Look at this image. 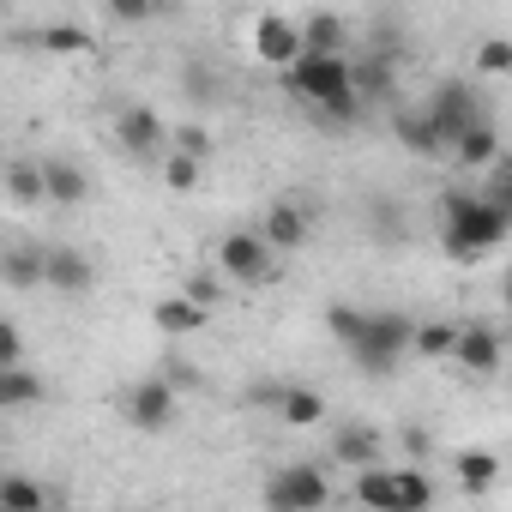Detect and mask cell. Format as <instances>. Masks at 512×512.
Listing matches in <instances>:
<instances>
[{"label":"cell","instance_id":"1","mask_svg":"<svg viewBox=\"0 0 512 512\" xmlns=\"http://www.w3.org/2000/svg\"><path fill=\"white\" fill-rule=\"evenodd\" d=\"M326 332L344 344V356H350L362 374L386 380V374H398V362L410 356L416 320H410V314H392V308H350V302H338V308H326Z\"/></svg>","mask_w":512,"mask_h":512},{"label":"cell","instance_id":"2","mask_svg":"<svg viewBox=\"0 0 512 512\" xmlns=\"http://www.w3.org/2000/svg\"><path fill=\"white\" fill-rule=\"evenodd\" d=\"M284 85H290V97H302L308 109H314V121H326V127H356L368 109L356 103V91H350V61L344 55H302L296 67H284Z\"/></svg>","mask_w":512,"mask_h":512},{"label":"cell","instance_id":"3","mask_svg":"<svg viewBox=\"0 0 512 512\" xmlns=\"http://www.w3.org/2000/svg\"><path fill=\"white\" fill-rule=\"evenodd\" d=\"M506 241V205H488L482 193H440V247L446 260L470 266Z\"/></svg>","mask_w":512,"mask_h":512},{"label":"cell","instance_id":"4","mask_svg":"<svg viewBox=\"0 0 512 512\" xmlns=\"http://www.w3.org/2000/svg\"><path fill=\"white\" fill-rule=\"evenodd\" d=\"M326 500H332V482L308 458L272 470V482H266V512H326Z\"/></svg>","mask_w":512,"mask_h":512},{"label":"cell","instance_id":"5","mask_svg":"<svg viewBox=\"0 0 512 512\" xmlns=\"http://www.w3.org/2000/svg\"><path fill=\"white\" fill-rule=\"evenodd\" d=\"M422 115H428V127L440 133V145H446V151H452L470 127H482V121H488V115H482L476 85H464V79H446V85L428 97V109H422Z\"/></svg>","mask_w":512,"mask_h":512},{"label":"cell","instance_id":"6","mask_svg":"<svg viewBox=\"0 0 512 512\" xmlns=\"http://www.w3.org/2000/svg\"><path fill=\"white\" fill-rule=\"evenodd\" d=\"M217 272L235 278V284H266L278 266H272V247L253 235V229H229V235L217 241Z\"/></svg>","mask_w":512,"mask_h":512},{"label":"cell","instance_id":"7","mask_svg":"<svg viewBox=\"0 0 512 512\" xmlns=\"http://www.w3.org/2000/svg\"><path fill=\"white\" fill-rule=\"evenodd\" d=\"M121 410H127V422H133L139 434H163V428L175 422V386H169V380H139V386H127Z\"/></svg>","mask_w":512,"mask_h":512},{"label":"cell","instance_id":"8","mask_svg":"<svg viewBox=\"0 0 512 512\" xmlns=\"http://www.w3.org/2000/svg\"><path fill=\"white\" fill-rule=\"evenodd\" d=\"M91 284H97V266L85 260L79 247L55 241L43 253V290H55V296H91Z\"/></svg>","mask_w":512,"mask_h":512},{"label":"cell","instance_id":"9","mask_svg":"<svg viewBox=\"0 0 512 512\" xmlns=\"http://www.w3.org/2000/svg\"><path fill=\"white\" fill-rule=\"evenodd\" d=\"M500 326H488V320H464L458 326V338H452V362L464 368V374H500Z\"/></svg>","mask_w":512,"mask_h":512},{"label":"cell","instance_id":"10","mask_svg":"<svg viewBox=\"0 0 512 512\" xmlns=\"http://www.w3.org/2000/svg\"><path fill=\"white\" fill-rule=\"evenodd\" d=\"M253 55H260L266 67H296V61H302V31H296V19H284V13L253 19Z\"/></svg>","mask_w":512,"mask_h":512},{"label":"cell","instance_id":"11","mask_svg":"<svg viewBox=\"0 0 512 512\" xmlns=\"http://www.w3.org/2000/svg\"><path fill=\"white\" fill-rule=\"evenodd\" d=\"M115 139H121L133 157H145V163L169 151V127H163V115H151V109H139V103L115 115Z\"/></svg>","mask_w":512,"mask_h":512},{"label":"cell","instance_id":"12","mask_svg":"<svg viewBox=\"0 0 512 512\" xmlns=\"http://www.w3.org/2000/svg\"><path fill=\"white\" fill-rule=\"evenodd\" d=\"M272 253H296V247H308V211L296 205V199H278L272 211H266V223L253 229Z\"/></svg>","mask_w":512,"mask_h":512},{"label":"cell","instance_id":"13","mask_svg":"<svg viewBox=\"0 0 512 512\" xmlns=\"http://www.w3.org/2000/svg\"><path fill=\"white\" fill-rule=\"evenodd\" d=\"M43 241H7L0 247V284L7 290H43Z\"/></svg>","mask_w":512,"mask_h":512},{"label":"cell","instance_id":"14","mask_svg":"<svg viewBox=\"0 0 512 512\" xmlns=\"http://www.w3.org/2000/svg\"><path fill=\"white\" fill-rule=\"evenodd\" d=\"M43 199L49 205H85L91 199V175L73 157H43Z\"/></svg>","mask_w":512,"mask_h":512},{"label":"cell","instance_id":"15","mask_svg":"<svg viewBox=\"0 0 512 512\" xmlns=\"http://www.w3.org/2000/svg\"><path fill=\"white\" fill-rule=\"evenodd\" d=\"M332 458L350 464V470H368V464H380V434L368 422H350V428L332 434Z\"/></svg>","mask_w":512,"mask_h":512},{"label":"cell","instance_id":"16","mask_svg":"<svg viewBox=\"0 0 512 512\" xmlns=\"http://www.w3.org/2000/svg\"><path fill=\"white\" fill-rule=\"evenodd\" d=\"M392 127H398V139H404V151H410V157H422V163L446 157V145H440V133L428 127V115H416V109H398V115H392Z\"/></svg>","mask_w":512,"mask_h":512},{"label":"cell","instance_id":"17","mask_svg":"<svg viewBox=\"0 0 512 512\" xmlns=\"http://www.w3.org/2000/svg\"><path fill=\"white\" fill-rule=\"evenodd\" d=\"M368 235L380 241V247H404V205L392 199V193H368Z\"/></svg>","mask_w":512,"mask_h":512},{"label":"cell","instance_id":"18","mask_svg":"<svg viewBox=\"0 0 512 512\" xmlns=\"http://www.w3.org/2000/svg\"><path fill=\"white\" fill-rule=\"evenodd\" d=\"M0 187H7L13 205H43V163L37 157H13L0 169Z\"/></svg>","mask_w":512,"mask_h":512},{"label":"cell","instance_id":"19","mask_svg":"<svg viewBox=\"0 0 512 512\" xmlns=\"http://www.w3.org/2000/svg\"><path fill=\"white\" fill-rule=\"evenodd\" d=\"M296 31H302V55H344V19L338 13L296 19Z\"/></svg>","mask_w":512,"mask_h":512},{"label":"cell","instance_id":"20","mask_svg":"<svg viewBox=\"0 0 512 512\" xmlns=\"http://www.w3.org/2000/svg\"><path fill=\"white\" fill-rule=\"evenodd\" d=\"M278 416H284L290 428H314V422H326V398H320L314 386H284V392H278Z\"/></svg>","mask_w":512,"mask_h":512},{"label":"cell","instance_id":"21","mask_svg":"<svg viewBox=\"0 0 512 512\" xmlns=\"http://www.w3.org/2000/svg\"><path fill=\"white\" fill-rule=\"evenodd\" d=\"M356 500H362L368 512H398L392 470H386V464H368V470H356Z\"/></svg>","mask_w":512,"mask_h":512},{"label":"cell","instance_id":"22","mask_svg":"<svg viewBox=\"0 0 512 512\" xmlns=\"http://www.w3.org/2000/svg\"><path fill=\"white\" fill-rule=\"evenodd\" d=\"M452 157L464 163V169H488L494 157H500V133H494V121H482V127H470L458 145H452Z\"/></svg>","mask_w":512,"mask_h":512},{"label":"cell","instance_id":"23","mask_svg":"<svg viewBox=\"0 0 512 512\" xmlns=\"http://www.w3.org/2000/svg\"><path fill=\"white\" fill-rule=\"evenodd\" d=\"M151 320H157V332H169V338H187V332H199V326H205L211 314H199L193 302L169 296V302H157V314H151Z\"/></svg>","mask_w":512,"mask_h":512},{"label":"cell","instance_id":"24","mask_svg":"<svg viewBox=\"0 0 512 512\" xmlns=\"http://www.w3.org/2000/svg\"><path fill=\"white\" fill-rule=\"evenodd\" d=\"M37 506H49L37 476H0V512H37Z\"/></svg>","mask_w":512,"mask_h":512},{"label":"cell","instance_id":"25","mask_svg":"<svg viewBox=\"0 0 512 512\" xmlns=\"http://www.w3.org/2000/svg\"><path fill=\"white\" fill-rule=\"evenodd\" d=\"M43 398V380L31 368H0V410H19V404H37Z\"/></svg>","mask_w":512,"mask_h":512},{"label":"cell","instance_id":"26","mask_svg":"<svg viewBox=\"0 0 512 512\" xmlns=\"http://www.w3.org/2000/svg\"><path fill=\"white\" fill-rule=\"evenodd\" d=\"M494 476H500V458H494V452H482V446H470V452H458V482H464L470 494H482V488H494Z\"/></svg>","mask_w":512,"mask_h":512},{"label":"cell","instance_id":"27","mask_svg":"<svg viewBox=\"0 0 512 512\" xmlns=\"http://www.w3.org/2000/svg\"><path fill=\"white\" fill-rule=\"evenodd\" d=\"M392 488H398V512H428L434 506V482L422 470H392Z\"/></svg>","mask_w":512,"mask_h":512},{"label":"cell","instance_id":"28","mask_svg":"<svg viewBox=\"0 0 512 512\" xmlns=\"http://www.w3.org/2000/svg\"><path fill=\"white\" fill-rule=\"evenodd\" d=\"M452 338H458V326H446V320H422V326L410 332V350H416V356H452Z\"/></svg>","mask_w":512,"mask_h":512},{"label":"cell","instance_id":"29","mask_svg":"<svg viewBox=\"0 0 512 512\" xmlns=\"http://www.w3.org/2000/svg\"><path fill=\"white\" fill-rule=\"evenodd\" d=\"M37 43H43L49 55H79V49H91V31H85V25H43Z\"/></svg>","mask_w":512,"mask_h":512},{"label":"cell","instance_id":"30","mask_svg":"<svg viewBox=\"0 0 512 512\" xmlns=\"http://www.w3.org/2000/svg\"><path fill=\"white\" fill-rule=\"evenodd\" d=\"M175 296H181V302H193L199 314H211V308L223 302V278H217V272H193V278H187Z\"/></svg>","mask_w":512,"mask_h":512},{"label":"cell","instance_id":"31","mask_svg":"<svg viewBox=\"0 0 512 512\" xmlns=\"http://www.w3.org/2000/svg\"><path fill=\"white\" fill-rule=\"evenodd\" d=\"M169 151H181V157L205 163V157H211V133H205L199 121H181V127H175V139H169Z\"/></svg>","mask_w":512,"mask_h":512},{"label":"cell","instance_id":"32","mask_svg":"<svg viewBox=\"0 0 512 512\" xmlns=\"http://www.w3.org/2000/svg\"><path fill=\"white\" fill-rule=\"evenodd\" d=\"M163 181H169L175 193H193V187H199V163L181 157V151H163Z\"/></svg>","mask_w":512,"mask_h":512},{"label":"cell","instance_id":"33","mask_svg":"<svg viewBox=\"0 0 512 512\" xmlns=\"http://www.w3.org/2000/svg\"><path fill=\"white\" fill-rule=\"evenodd\" d=\"M0 368H25V332L0 314Z\"/></svg>","mask_w":512,"mask_h":512},{"label":"cell","instance_id":"34","mask_svg":"<svg viewBox=\"0 0 512 512\" xmlns=\"http://www.w3.org/2000/svg\"><path fill=\"white\" fill-rule=\"evenodd\" d=\"M476 67H482V73H506V67H512V49H506V37H488V43L476 49Z\"/></svg>","mask_w":512,"mask_h":512},{"label":"cell","instance_id":"35","mask_svg":"<svg viewBox=\"0 0 512 512\" xmlns=\"http://www.w3.org/2000/svg\"><path fill=\"white\" fill-rule=\"evenodd\" d=\"M428 446H434V440H428V428H404V452L416 458V470H422V458H428Z\"/></svg>","mask_w":512,"mask_h":512},{"label":"cell","instance_id":"36","mask_svg":"<svg viewBox=\"0 0 512 512\" xmlns=\"http://www.w3.org/2000/svg\"><path fill=\"white\" fill-rule=\"evenodd\" d=\"M115 19H121V25H127V19L139 25V19H151V7H145V0H121V7H115Z\"/></svg>","mask_w":512,"mask_h":512},{"label":"cell","instance_id":"37","mask_svg":"<svg viewBox=\"0 0 512 512\" xmlns=\"http://www.w3.org/2000/svg\"><path fill=\"white\" fill-rule=\"evenodd\" d=\"M37 512H55V506H37Z\"/></svg>","mask_w":512,"mask_h":512}]
</instances>
